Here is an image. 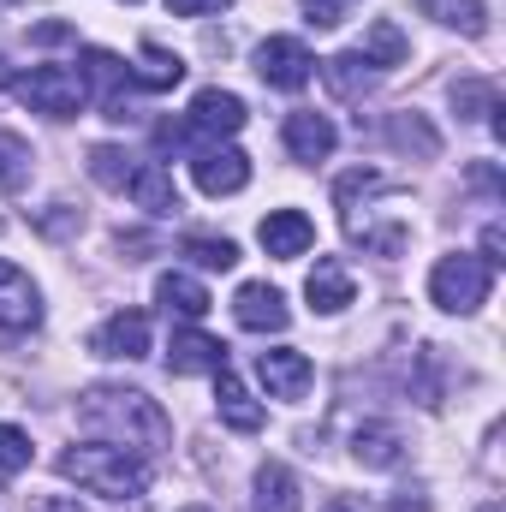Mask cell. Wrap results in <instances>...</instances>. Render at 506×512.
<instances>
[{
    "mask_svg": "<svg viewBox=\"0 0 506 512\" xmlns=\"http://www.w3.org/2000/svg\"><path fill=\"white\" fill-rule=\"evenodd\" d=\"M483 262H489V268H501V262H506V233H501V221H489V233H483Z\"/></svg>",
    "mask_w": 506,
    "mask_h": 512,
    "instance_id": "836d02e7",
    "label": "cell"
},
{
    "mask_svg": "<svg viewBox=\"0 0 506 512\" xmlns=\"http://www.w3.org/2000/svg\"><path fill=\"white\" fill-rule=\"evenodd\" d=\"M453 108H459V120H489V114L501 108L495 78H465V84H453Z\"/></svg>",
    "mask_w": 506,
    "mask_h": 512,
    "instance_id": "484cf974",
    "label": "cell"
},
{
    "mask_svg": "<svg viewBox=\"0 0 506 512\" xmlns=\"http://www.w3.org/2000/svg\"><path fill=\"white\" fill-rule=\"evenodd\" d=\"M322 512H364V507H358V501H328Z\"/></svg>",
    "mask_w": 506,
    "mask_h": 512,
    "instance_id": "ab89813d",
    "label": "cell"
},
{
    "mask_svg": "<svg viewBox=\"0 0 506 512\" xmlns=\"http://www.w3.org/2000/svg\"><path fill=\"white\" fill-rule=\"evenodd\" d=\"M78 78H84V96H96V102L108 108V120H126L131 114L126 96H120V90L131 84V66L120 60V54H108V48H84V72H78Z\"/></svg>",
    "mask_w": 506,
    "mask_h": 512,
    "instance_id": "52a82bcc",
    "label": "cell"
},
{
    "mask_svg": "<svg viewBox=\"0 0 506 512\" xmlns=\"http://www.w3.org/2000/svg\"><path fill=\"white\" fill-rule=\"evenodd\" d=\"M90 179L108 185V191H126L131 185V155L114 149V143H96V149H90Z\"/></svg>",
    "mask_w": 506,
    "mask_h": 512,
    "instance_id": "83f0119b",
    "label": "cell"
},
{
    "mask_svg": "<svg viewBox=\"0 0 506 512\" xmlns=\"http://www.w3.org/2000/svg\"><path fill=\"white\" fill-rule=\"evenodd\" d=\"M167 370L173 376H215V370H227V346L221 340H209L203 328H179L173 334V346H167Z\"/></svg>",
    "mask_w": 506,
    "mask_h": 512,
    "instance_id": "8fae6325",
    "label": "cell"
},
{
    "mask_svg": "<svg viewBox=\"0 0 506 512\" xmlns=\"http://www.w3.org/2000/svg\"><path fill=\"white\" fill-rule=\"evenodd\" d=\"M435 24L459 30V36H489V6L483 0H417Z\"/></svg>",
    "mask_w": 506,
    "mask_h": 512,
    "instance_id": "d4e9b609",
    "label": "cell"
},
{
    "mask_svg": "<svg viewBox=\"0 0 506 512\" xmlns=\"http://www.w3.org/2000/svg\"><path fill=\"white\" fill-rule=\"evenodd\" d=\"M30 435L24 429H12V423H0V477H18L24 465H30Z\"/></svg>",
    "mask_w": 506,
    "mask_h": 512,
    "instance_id": "4dcf8cb0",
    "label": "cell"
},
{
    "mask_svg": "<svg viewBox=\"0 0 506 512\" xmlns=\"http://www.w3.org/2000/svg\"><path fill=\"white\" fill-rule=\"evenodd\" d=\"M256 376H262V387H268L274 399H304V387L316 382L310 358H304V352H292V346L262 352V358H256Z\"/></svg>",
    "mask_w": 506,
    "mask_h": 512,
    "instance_id": "7c38bea8",
    "label": "cell"
},
{
    "mask_svg": "<svg viewBox=\"0 0 506 512\" xmlns=\"http://www.w3.org/2000/svg\"><path fill=\"white\" fill-rule=\"evenodd\" d=\"M286 149L298 155V161H328L334 155V126H328V114H286Z\"/></svg>",
    "mask_w": 506,
    "mask_h": 512,
    "instance_id": "e0dca14e",
    "label": "cell"
},
{
    "mask_svg": "<svg viewBox=\"0 0 506 512\" xmlns=\"http://www.w3.org/2000/svg\"><path fill=\"white\" fill-rule=\"evenodd\" d=\"M78 417H84V429H102V435H114V447H137V453H161L167 441H173V423H167V411L149 399V393H137V387H90L84 399H78Z\"/></svg>",
    "mask_w": 506,
    "mask_h": 512,
    "instance_id": "6da1fadb",
    "label": "cell"
},
{
    "mask_svg": "<svg viewBox=\"0 0 506 512\" xmlns=\"http://www.w3.org/2000/svg\"><path fill=\"white\" fill-rule=\"evenodd\" d=\"M483 512H506V507H501V501H489V507H483Z\"/></svg>",
    "mask_w": 506,
    "mask_h": 512,
    "instance_id": "b9f144b4",
    "label": "cell"
},
{
    "mask_svg": "<svg viewBox=\"0 0 506 512\" xmlns=\"http://www.w3.org/2000/svg\"><path fill=\"white\" fill-rule=\"evenodd\" d=\"M60 477L90 489V495H108V501H137L149 489V465L126 447H66Z\"/></svg>",
    "mask_w": 506,
    "mask_h": 512,
    "instance_id": "7a4b0ae2",
    "label": "cell"
},
{
    "mask_svg": "<svg viewBox=\"0 0 506 512\" xmlns=\"http://www.w3.org/2000/svg\"><path fill=\"white\" fill-rule=\"evenodd\" d=\"M304 298H310L322 316L346 310V304H352V274H346V262H340V256H316V268H310V280H304Z\"/></svg>",
    "mask_w": 506,
    "mask_h": 512,
    "instance_id": "9a60e30c",
    "label": "cell"
},
{
    "mask_svg": "<svg viewBox=\"0 0 506 512\" xmlns=\"http://www.w3.org/2000/svg\"><path fill=\"white\" fill-rule=\"evenodd\" d=\"M179 256H191L197 268H221V274H227V268L239 262V245H233V239H203V233H191V239L179 245Z\"/></svg>",
    "mask_w": 506,
    "mask_h": 512,
    "instance_id": "f1b7e54d",
    "label": "cell"
},
{
    "mask_svg": "<svg viewBox=\"0 0 506 512\" xmlns=\"http://www.w3.org/2000/svg\"><path fill=\"white\" fill-rule=\"evenodd\" d=\"M322 84L340 96V102H358V96H370V84H376V66L352 48V54H334V60H322Z\"/></svg>",
    "mask_w": 506,
    "mask_h": 512,
    "instance_id": "d6986e66",
    "label": "cell"
},
{
    "mask_svg": "<svg viewBox=\"0 0 506 512\" xmlns=\"http://www.w3.org/2000/svg\"><path fill=\"white\" fill-rule=\"evenodd\" d=\"M179 78H185V60L167 54L161 42H143V54H137V66H131V84H137V90H173Z\"/></svg>",
    "mask_w": 506,
    "mask_h": 512,
    "instance_id": "603a6c76",
    "label": "cell"
},
{
    "mask_svg": "<svg viewBox=\"0 0 506 512\" xmlns=\"http://www.w3.org/2000/svg\"><path fill=\"white\" fill-rule=\"evenodd\" d=\"M256 512H304L298 477H292L280 459H268V465L256 471Z\"/></svg>",
    "mask_w": 506,
    "mask_h": 512,
    "instance_id": "7402d4cb",
    "label": "cell"
},
{
    "mask_svg": "<svg viewBox=\"0 0 506 512\" xmlns=\"http://www.w3.org/2000/svg\"><path fill=\"white\" fill-rule=\"evenodd\" d=\"M90 346H96L102 358H126V364L149 358V316H143V310H120V316H108V322L90 334Z\"/></svg>",
    "mask_w": 506,
    "mask_h": 512,
    "instance_id": "9c48e42d",
    "label": "cell"
},
{
    "mask_svg": "<svg viewBox=\"0 0 506 512\" xmlns=\"http://www.w3.org/2000/svg\"><path fill=\"white\" fill-rule=\"evenodd\" d=\"M215 411H221V423L239 429V435H256V429H262V405L245 393V382H239L233 370H215Z\"/></svg>",
    "mask_w": 506,
    "mask_h": 512,
    "instance_id": "2e32d148",
    "label": "cell"
},
{
    "mask_svg": "<svg viewBox=\"0 0 506 512\" xmlns=\"http://www.w3.org/2000/svg\"><path fill=\"white\" fill-rule=\"evenodd\" d=\"M185 512H209V507H185Z\"/></svg>",
    "mask_w": 506,
    "mask_h": 512,
    "instance_id": "7bdbcfd3",
    "label": "cell"
},
{
    "mask_svg": "<svg viewBox=\"0 0 506 512\" xmlns=\"http://www.w3.org/2000/svg\"><path fill=\"white\" fill-rule=\"evenodd\" d=\"M376 72H393V66H405V54H411V42H405V30L393 24V18H376L370 30H364V48H358Z\"/></svg>",
    "mask_w": 506,
    "mask_h": 512,
    "instance_id": "cb8c5ba5",
    "label": "cell"
},
{
    "mask_svg": "<svg viewBox=\"0 0 506 512\" xmlns=\"http://www.w3.org/2000/svg\"><path fill=\"white\" fill-rule=\"evenodd\" d=\"M191 131H203V137H233V131L245 126V102L233 96V90H197V102H191Z\"/></svg>",
    "mask_w": 506,
    "mask_h": 512,
    "instance_id": "5bb4252c",
    "label": "cell"
},
{
    "mask_svg": "<svg viewBox=\"0 0 506 512\" xmlns=\"http://www.w3.org/2000/svg\"><path fill=\"white\" fill-rule=\"evenodd\" d=\"M155 298L167 304V316H185V322H203L209 316V286L191 280V274H161L155 280Z\"/></svg>",
    "mask_w": 506,
    "mask_h": 512,
    "instance_id": "44dd1931",
    "label": "cell"
},
{
    "mask_svg": "<svg viewBox=\"0 0 506 512\" xmlns=\"http://www.w3.org/2000/svg\"><path fill=\"white\" fill-rule=\"evenodd\" d=\"M393 512H429V501H423V495H411V489H405V495H399V501H393Z\"/></svg>",
    "mask_w": 506,
    "mask_h": 512,
    "instance_id": "f35d334b",
    "label": "cell"
},
{
    "mask_svg": "<svg viewBox=\"0 0 506 512\" xmlns=\"http://www.w3.org/2000/svg\"><path fill=\"white\" fill-rule=\"evenodd\" d=\"M376 191H387V179L370 173V167H358V173H346V179L334 185V203H340V209H352L358 197H376Z\"/></svg>",
    "mask_w": 506,
    "mask_h": 512,
    "instance_id": "1f68e13d",
    "label": "cell"
},
{
    "mask_svg": "<svg viewBox=\"0 0 506 512\" xmlns=\"http://www.w3.org/2000/svg\"><path fill=\"white\" fill-rule=\"evenodd\" d=\"M30 512H84V507L66 501V495H42V501H30Z\"/></svg>",
    "mask_w": 506,
    "mask_h": 512,
    "instance_id": "74e56055",
    "label": "cell"
},
{
    "mask_svg": "<svg viewBox=\"0 0 506 512\" xmlns=\"http://www.w3.org/2000/svg\"><path fill=\"white\" fill-rule=\"evenodd\" d=\"M0 6H12V0H0Z\"/></svg>",
    "mask_w": 506,
    "mask_h": 512,
    "instance_id": "ee69618b",
    "label": "cell"
},
{
    "mask_svg": "<svg viewBox=\"0 0 506 512\" xmlns=\"http://www.w3.org/2000/svg\"><path fill=\"white\" fill-rule=\"evenodd\" d=\"M221 6H233V0H167L173 18H197V12H221Z\"/></svg>",
    "mask_w": 506,
    "mask_h": 512,
    "instance_id": "d590c367",
    "label": "cell"
},
{
    "mask_svg": "<svg viewBox=\"0 0 506 512\" xmlns=\"http://www.w3.org/2000/svg\"><path fill=\"white\" fill-rule=\"evenodd\" d=\"M256 72H262V84H274V90H304L310 72H316V60H310V48H304L298 36H268V42L256 48Z\"/></svg>",
    "mask_w": 506,
    "mask_h": 512,
    "instance_id": "8992f818",
    "label": "cell"
},
{
    "mask_svg": "<svg viewBox=\"0 0 506 512\" xmlns=\"http://www.w3.org/2000/svg\"><path fill=\"white\" fill-rule=\"evenodd\" d=\"M12 90H18V102H24L30 114H48V120H72V114L90 102V96H84V78L66 72V66H36V72L12 78Z\"/></svg>",
    "mask_w": 506,
    "mask_h": 512,
    "instance_id": "277c9868",
    "label": "cell"
},
{
    "mask_svg": "<svg viewBox=\"0 0 506 512\" xmlns=\"http://www.w3.org/2000/svg\"><path fill=\"white\" fill-rule=\"evenodd\" d=\"M352 453H358V465H370V471H393V465L405 459V441H399L393 423H358Z\"/></svg>",
    "mask_w": 506,
    "mask_h": 512,
    "instance_id": "ffe728a7",
    "label": "cell"
},
{
    "mask_svg": "<svg viewBox=\"0 0 506 512\" xmlns=\"http://www.w3.org/2000/svg\"><path fill=\"white\" fill-rule=\"evenodd\" d=\"M42 322V292H36V280L18 268V262H0V328L6 334H24V328H36Z\"/></svg>",
    "mask_w": 506,
    "mask_h": 512,
    "instance_id": "ba28073f",
    "label": "cell"
},
{
    "mask_svg": "<svg viewBox=\"0 0 506 512\" xmlns=\"http://www.w3.org/2000/svg\"><path fill=\"white\" fill-rule=\"evenodd\" d=\"M304 12H310L316 30H334L340 24V0H304Z\"/></svg>",
    "mask_w": 506,
    "mask_h": 512,
    "instance_id": "d6a6232c",
    "label": "cell"
},
{
    "mask_svg": "<svg viewBox=\"0 0 506 512\" xmlns=\"http://www.w3.org/2000/svg\"><path fill=\"white\" fill-rule=\"evenodd\" d=\"M256 239H262V251H268V256L292 262V256H304L310 245H316V227H310L298 209H274V215L256 227Z\"/></svg>",
    "mask_w": 506,
    "mask_h": 512,
    "instance_id": "4fadbf2b",
    "label": "cell"
},
{
    "mask_svg": "<svg viewBox=\"0 0 506 512\" xmlns=\"http://www.w3.org/2000/svg\"><path fill=\"white\" fill-rule=\"evenodd\" d=\"M30 42H36V48H60V42H72V24H36Z\"/></svg>",
    "mask_w": 506,
    "mask_h": 512,
    "instance_id": "e575fe53",
    "label": "cell"
},
{
    "mask_svg": "<svg viewBox=\"0 0 506 512\" xmlns=\"http://www.w3.org/2000/svg\"><path fill=\"white\" fill-rule=\"evenodd\" d=\"M126 191L137 197V209H149V215H179V185H173V173H167V167H155V161L131 167Z\"/></svg>",
    "mask_w": 506,
    "mask_h": 512,
    "instance_id": "ac0fdd59",
    "label": "cell"
},
{
    "mask_svg": "<svg viewBox=\"0 0 506 512\" xmlns=\"http://www.w3.org/2000/svg\"><path fill=\"white\" fill-rule=\"evenodd\" d=\"M387 143H393V149H417L423 161L441 149V137L423 126V114H393V120H387Z\"/></svg>",
    "mask_w": 506,
    "mask_h": 512,
    "instance_id": "4316f807",
    "label": "cell"
},
{
    "mask_svg": "<svg viewBox=\"0 0 506 512\" xmlns=\"http://www.w3.org/2000/svg\"><path fill=\"white\" fill-rule=\"evenodd\" d=\"M233 316H239V328H251V334H280V328L292 322L286 298H280L268 280H251V286H239V298H233Z\"/></svg>",
    "mask_w": 506,
    "mask_h": 512,
    "instance_id": "30bf717a",
    "label": "cell"
},
{
    "mask_svg": "<svg viewBox=\"0 0 506 512\" xmlns=\"http://www.w3.org/2000/svg\"><path fill=\"white\" fill-rule=\"evenodd\" d=\"M60 209H66V203H60ZM72 227H84V215H72V209H66V215H42V233H72Z\"/></svg>",
    "mask_w": 506,
    "mask_h": 512,
    "instance_id": "8d00e7d4",
    "label": "cell"
},
{
    "mask_svg": "<svg viewBox=\"0 0 506 512\" xmlns=\"http://www.w3.org/2000/svg\"><path fill=\"white\" fill-rule=\"evenodd\" d=\"M0 84H12V72H6V60H0Z\"/></svg>",
    "mask_w": 506,
    "mask_h": 512,
    "instance_id": "60d3db41",
    "label": "cell"
},
{
    "mask_svg": "<svg viewBox=\"0 0 506 512\" xmlns=\"http://www.w3.org/2000/svg\"><path fill=\"white\" fill-rule=\"evenodd\" d=\"M191 179H197V191H203V197H233V191H245V185H251V155H245V149H233V143H209V149H197Z\"/></svg>",
    "mask_w": 506,
    "mask_h": 512,
    "instance_id": "5b68a950",
    "label": "cell"
},
{
    "mask_svg": "<svg viewBox=\"0 0 506 512\" xmlns=\"http://www.w3.org/2000/svg\"><path fill=\"white\" fill-rule=\"evenodd\" d=\"M489 286H495V268L483 256H441L435 274H429V298L453 316H471L477 304H489Z\"/></svg>",
    "mask_w": 506,
    "mask_h": 512,
    "instance_id": "3957f363",
    "label": "cell"
},
{
    "mask_svg": "<svg viewBox=\"0 0 506 512\" xmlns=\"http://www.w3.org/2000/svg\"><path fill=\"white\" fill-rule=\"evenodd\" d=\"M24 179H30V143L0 131V191H18Z\"/></svg>",
    "mask_w": 506,
    "mask_h": 512,
    "instance_id": "f546056e",
    "label": "cell"
}]
</instances>
